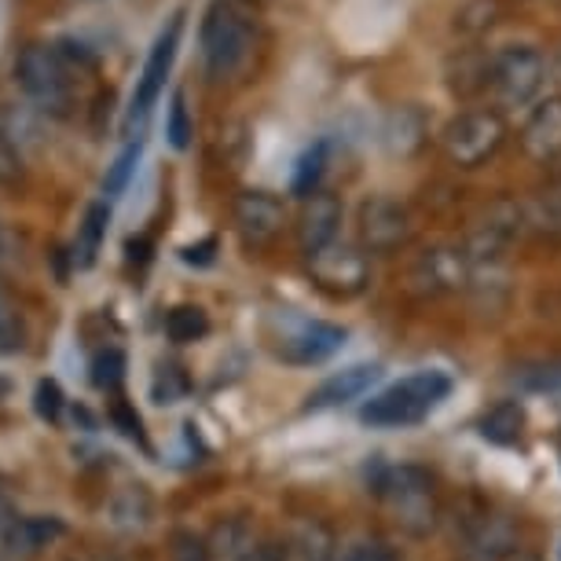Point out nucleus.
<instances>
[{
  "label": "nucleus",
  "instance_id": "nucleus-36",
  "mask_svg": "<svg viewBox=\"0 0 561 561\" xmlns=\"http://www.w3.org/2000/svg\"><path fill=\"white\" fill-rule=\"evenodd\" d=\"M547 73H550V81L558 84V96H561V45L554 48V56L547 59Z\"/></svg>",
  "mask_w": 561,
  "mask_h": 561
},
{
  "label": "nucleus",
  "instance_id": "nucleus-42",
  "mask_svg": "<svg viewBox=\"0 0 561 561\" xmlns=\"http://www.w3.org/2000/svg\"><path fill=\"white\" fill-rule=\"evenodd\" d=\"M554 176L561 180V158H558V162H554Z\"/></svg>",
  "mask_w": 561,
  "mask_h": 561
},
{
  "label": "nucleus",
  "instance_id": "nucleus-18",
  "mask_svg": "<svg viewBox=\"0 0 561 561\" xmlns=\"http://www.w3.org/2000/svg\"><path fill=\"white\" fill-rule=\"evenodd\" d=\"M448 84L455 96H481L492 84V51L484 48H459L448 62Z\"/></svg>",
  "mask_w": 561,
  "mask_h": 561
},
{
  "label": "nucleus",
  "instance_id": "nucleus-32",
  "mask_svg": "<svg viewBox=\"0 0 561 561\" xmlns=\"http://www.w3.org/2000/svg\"><path fill=\"white\" fill-rule=\"evenodd\" d=\"M517 382H522L525 389H536V393H543V389H558L561 386V364L522 370V375H517Z\"/></svg>",
  "mask_w": 561,
  "mask_h": 561
},
{
  "label": "nucleus",
  "instance_id": "nucleus-22",
  "mask_svg": "<svg viewBox=\"0 0 561 561\" xmlns=\"http://www.w3.org/2000/svg\"><path fill=\"white\" fill-rule=\"evenodd\" d=\"M30 345V323L19 301L0 287V356L12 359V356H23Z\"/></svg>",
  "mask_w": 561,
  "mask_h": 561
},
{
  "label": "nucleus",
  "instance_id": "nucleus-35",
  "mask_svg": "<svg viewBox=\"0 0 561 561\" xmlns=\"http://www.w3.org/2000/svg\"><path fill=\"white\" fill-rule=\"evenodd\" d=\"M151 250H154L151 236H133L129 242H125V257H129V264H140V268L151 261Z\"/></svg>",
  "mask_w": 561,
  "mask_h": 561
},
{
  "label": "nucleus",
  "instance_id": "nucleus-3",
  "mask_svg": "<svg viewBox=\"0 0 561 561\" xmlns=\"http://www.w3.org/2000/svg\"><path fill=\"white\" fill-rule=\"evenodd\" d=\"M203 59L206 73L214 81H228L247 70L253 56V23L247 12H239L228 0H217L203 19Z\"/></svg>",
  "mask_w": 561,
  "mask_h": 561
},
{
  "label": "nucleus",
  "instance_id": "nucleus-11",
  "mask_svg": "<svg viewBox=\"0 0 561 561\" xmlns=\"http://www.w3.org/2000/svg\"><path fill=\"white\" fill-rule=\"evenodd\" d=\"M231 220H236V231H239L242 247L264 250V247H272V242L283 236V225H287V206H283L272 192H242L236 198V209H231Z\"/></svg>",
  "mask_w": 561,
  "mask_h": 561
},
{
  "label": "nucleus",
  "instance_id": "nucleus-7",
  "mask_svg": "<svg viewBox=\"0 0 561 561\" xmlns=\"http://www.w3.org/2000/svg\"><path fill=\"white\" fill-rule=\"evenodd\" d=\"M184 19H187L184 12H173V19H169V23L158 30L154 45H151V51H147L144 70H140V78H136L129 118H125V125H129V129H133L136 122H144L147 114H151L158 96L165 92V81H169V73H173V62H176L180 34H184Z\"/></svg>",
  "mask_w": 561,
  "mask_h": 561
},
{
  "label": "nucleus",
  "instance_id": "nucleus-13",
  "mask_svg": "<svg viewBox=\"0 0 561 561\" xmlns=\"http://www.w3.org/2000/svg\"><path fill=\"white\" fill-rule=\"evenodd\" d=\"M345 327L323 323V320H301L290 334H283V342L275 345V356L290 367H316L323 359H331L337 348L345 345Z\"/></svg>",
  "mask_w": 561,
  "mask_h": 561
},
{
  "label": "nucleus",
  "instance_id": "nucleus-40",
  "mask_svg": "<svg viewBox=\"0 0 561 561\" xmlns=\"http://www.w3.org/2000/svg\"><path fill=\"white\" fill-rule=\"evenodd\" d=\"M511 561H543V558H539L536 550H517V554H514Z\"/></svg>",
  "mask_w": 561,
  "mask_h": 561
},
{
  "label": "nucleus",
  "instance_id": "nucleus-31",
  "mask_svg": "<svg viewBox=\"0 0 561 561\" xmlns=\"http://www.w3.org/2000/svg\"><path fill=\"white\" fill-rule=\"evenodd\" d=\"M337 561H400L393 547L378 543V539H364V543L348 547Z\"/></svg>",
  "mask_w": 561,
  "mask_h": 561
},
{
  "label": "nucleus",
  "instance_id": "nucleus-19",
  "mask_svg": "<svg viewBox=\"0 0 561 561\" xmlns=\"http://www.w3.org/2000/svg\"><path fill=\"white\" fill-rule=\"evenodd\" d=\"M107 228H111V203L107 198H96L89 203L81 217V228H78V239L70 247V264L81 272H89L92 264L100 261V250H103V239H107Z\"/></svg>",
  "mask_w": 561,
  "mask_h": 561
},
{
  "label": "nucleus",
  "instance_id": "nucleus-26",
  "mask_svg": "<svg viewBox=\"0 0 561 561\" xmlns=\"http://www.w3.org/2000/svg\"><path fill=\"white\" fill-rule=\"evenodd\" d=\"M192 136H195V122H192V111H187V92L176 89L165 111V140L173 151H187Z\"/></svg>",
  "mask_w": 561,
  "mask_h": 561
},
{
  "label": "nucleus",
  "instance_id": "nucleus-12",
  "mask_svg": "<svg viewBox=\"0 0 561 561\" xmlns=\"http://www.w3.org/2000/svg\"><path fill=\"white\" fill-rule=\"evenodd\" d=\"M466 561H511L517 554V525L506 514L478 511L462 525Z\"/></svg>",
  "mask_w": 561,
  "mask_h": 561
},
{
  "label": "nucleus",
  "instance_id": "nucleus-24",
  "mask_svg": "<svg viewBox=\"0 0 561 561\" xmlns=\"http://www.w3.org/2000/svg\"><path fill=\"white\" fill-rule=\"evenodd\" d=\"M209 334V316L198 305H176L165 312V337L176 345H192Z\"/></svg>",
  "mask_w": 561,
  "mask_h": 561
},
{
  "label": "nucleus",
  "instance_id": "nucleus-4",
  "mask_svg": "<svg viewBox=\"0 0 561 561\" xmlns=\"http://www.w3.org/2000/svg\"><path fill=\"white\" fill-rule=\"evenodd\" d=\"M12 73L26 100H34L45 114L67 118V111L73 103V81H70V67L62 62L56 45L30 41L26 48H19Z\"/></svg>",
  "mask_w": 561,
  "mask_h": 561
},
{
  "label": "nucleus",
  "instance_id": "nucleus-43",
  "mask_svg": "<svg viewBox=\"0 0 561 561\" xmlns=\"http://www.w3.org/2000/svg\"><path fill=\"white\" fill-rule=\"evenodd\" d=\"M558 451H561V430H558Z\"/></svg>",
  "mask_w": 561,
  "mask_h": 561
},
{
  "label": "nucleus",
  "instance_id": "nucleus-21",
  "mask_svg": "<svg viewBox=\"0 0 561 561\" xmlns=\"http://www.w3.org/2000/svg\"><path fill=\"white\" fill-rule=\"evenodd\" d=\"M506 19V0H466V4L455 12V34L478 41L484 34H492Z\"/></svg>",
  "mask_w": 561,
  "mask_h": 561
},
{
  "label": "nucleus",
  "instance_id": "nucleus-41",
  "mask_svg": "<svg viewBox=\"0 0 561 561\" xmlns=\"http://www.w3.org/2000/svg\"><path fill=\"white\" fill-rule=\"evenodd\" d=\"M4 489H8V478H4V473H0V495H4Z\"/></svg>",
  "mask_w": 561,
  "mask_h": 561
},
{
  "label": "nucleus",
  "instance_id": "nucleus-15",
  "mask_svg": "<svg viewBox=\"0 0 561 561\" xmlns=\"http://www.w3.org/2000/svg\"><path fill=\"white\" fill-rule=\"evenodd\" d=\"M517 140H522V151L533 158V162L554 165L561 158V96H547L543 103H536V107L528 111Z\"/></svg>",
  "mask_w": 561,
  "mask_h": 561
},
{
  "label": "nucleus",
  "instance_id": "nucleus-2",
  "mask_svg": "<svg viewBox=\"0 0 561 561\" xmlns=\"http://www.w3.org/2000/svg\"><path fill=\"white\" fill-rule=\"evenodd\" d=\"M451 393V378L444 370H415V375L400 378V382L386 386L382 393H375L359 408V419L375 430H404L415 426L437 411L440 400H448Z\"/></svg>",
  "mask_w": 561,
  "mask_h": 561
},
{
  "label": "nucleus",
  "instance_id": "nucleus-28",
  "mask_svg": "<svg viewBox=\"0 0 561 561\" xmlns=\"http://www.w3.org/2000/svg\"><path fill=\"white\" fill-rule=\"evenodd\" d=\"M34 411L41 422L48 426H59L62 422V411H67V397H62V386L56 378H41L37 389H34Z\"/></svg>",
  "mask_w": 561,
  "mask_h": 561
},
{
  "label": "nucleus",
  "instance_id": "nucleus-39",
  "mask_svg": "<svg viewBox=\"0 0 561 561\" xmlns=\"http://www.w3.org/2000/svg\"><path fill=\"white\" fill-rule=\"evenodd\" d=\"M8 517H12V503H8V495H0V525H4Z\"/></svg>",
  "mask_w": 561,
  "mask_h": 561
},
{
  "label": "nucleus",
  "instance_id": "nucleus-34",
  "mask_svg": "<svg viewBox=\"0 0 561 561\" xmlns=\"http://www.w3.org/2000/svg\"><path fill=\"white\" fill-rule=\"evenodd\" d=\"M176 561H209V547L192 533L176 536Z\"/></svg>",
  "mask_w": 561,
  "mask_h": 561
},
{
  "label": "nucleus",
  "instance_id": "nucleus-38",
  "mask_svg": "<svg viewBox=\"0 0 561 561\" xmlns=\"http://www.w3.org/2000/svg\"><path fill=\"white\" fill-rule=\"evenodd\" d=\"M12 389H15V386H12V378H8V375H0V404H4V400L12 397Z\"/></svg>",
  "mask_w": 561,
  "mask_h": 561
},
{
  "label": "nucleus",
  "instance_id": "nucleus-16",
  "mask_svg": "<svg viewBox=\"0 0 561 561\" xmlns=\"http://www.w3.org/2000/svg\"><path fill=\"white\" fill-rule=\"evenodd\" d=\"M67 533V525H62V517L56 514H34V517H19L4 528V536H0V550H4L8 558H34L41 554L45 547H51L56 539Z\"/></svg>",
  "mask_w": 561,
  "mask_h": 561
},
{
  "label": "nucleus",
  "instance_id": "nucleus-8",
  "mask_svg": "<svg viewBox=\"0 0 561 561\" xmlns=\"http://www.w3.org/2000/svg\"><path fill=\"white\" fill-rule=\"evenodd\" d=\"M415 236V220L408 206L389 195H370L359 203L356 214V239L367 253H397Z\"/></svg>",
  "mask_w": 561,
  "mask_h": 561
},
{
  "label": "nucleus",
  "instance_id": "nucleus-23",
  "mask_svg": "<svg viewBox=\"0 0 561 561\" xmlns=\"http://www.w3.org/2000/svg\"><path fill=\"white\" fill-rule=\"evenodd\" d=\"M327 154H331V144L327 140H316L312 147H305V154L298 158L294 176H290V192L298 198H312L320 192V180L327 173Z\"/></svg>",
  "mask_w": 561,
  "mask_h": 561
},
{
  "label": "nucleus",
  "instance_id": "nucleus-37",
  "mask_svg": "<svg viewBox=\"0 0 561 561\" xmlns=\"http://www.w3.org/2000/svg\"><path fill=\"white\" fill-rule=\"evenodd\" d=\"M8 250H12V239H8V231H4V225H0V264L8 261Z\"/></svg>",
  "mask_w": 561,
  "mask_h": 561
},
{
  "label": "nucleus",
  "instance_id": "nucleus-10",
  "mask_svg": "<svg viewBox=\"0 0 561 561\" xmlns=\"http://www.w3.org/2000/svg\"><path fill=\"white\" fill-rule=\"evenodd\" d=\"M309 275L320 290L331 298H356L370 283V261L364 247H348V242H334L323 253L309 257Z\"/></svg>",
  "mask_w": 561,
  "mask_h": 561
},
{
  "label": "nucleus",
  "instance_id": "nucleus-20",
  "mask_svg": "<svg viewBox=\"0 0 561 561\" xmlns=\"http://www.w3.org/2000/svg\"><path fill=\"white\" fill-rule=\"evenodd\" d=\"M478 430L495 448H514V444L525 437V408L517 404V400H503V404L484 411Z\"/></svg>",
  "mask_w": 561,
  "mask_h": 561
},
{
  "label": "nucleus",
  "instance_id": "nucleus-30",
  "mask_svg": "<svg viewBox=\"0 0 561 561\" xmlns=\"http://www.w3.org/2000/svg\"><path fill=\"white\" fill-rule=\"evenodd\" d=\"M111 422H114V426H118L129 440H136L140 448H147L144 422H140V415H136V411H133L129 404H125V397H114V400H111Z\"/></svg>",
  "mask_w": 561,
  "mask_h": 561
},
{
  "label": "nucleus",
  "instance_id": "nucleus-25",
  "mask_svg": "<svg viewBox=\"0 0 561 561\" xmlns=\"http://www.w3.org/2000/svg\"><path fill=\"white\" fill-rule=\"evenodd\" d=\"M140 158H144V140H129V144H125L122 151L114 154V162L107 165V173H103V195H107V198H118V195L125 192V187L133 184Z\"/></svg>",
  "mask_w": 561,
  "mask_h": 561
},
{
  "label": "nucleus",
  "instance_id": "nucleus-27",
  "mask_svg": "<svg viewBox=\"0 0 561 561\" xmlns=\"http://www.w3.org/2000/svg\"><path fill=\"white\" fill-rule=\"evenodd\" d=\"M125 367H129V359H125L122 348H114V345L103 348V353L92 356V386L118 397V389L125 382Z\"/></svg>",
  "mask_w": 561,
  "mask_h": 561
},
{
  "label": "nucleus",
  "instance_id": "nucleus-1",
  "mask_svg": "<svg viewBox=\"0 0 561 561\" xmlns=\"http://www.w3.org/2000/svg\"><path fill=\"white\" fill-rule=\"evenodd\" d=\"M375 495L386 506V514L393 517V525L404 528L408 536H430L440 522L437 481H433L426 466H389L382 478L375 481Z\"/></svg>",
  "mask_w": 561,
  "mask_h": 561
},
{
  "label": "nucleus",
  "instance_id": "nucleus-6",
  "mask_svg": "<svg viewBox=\"0 0 561 561\" xmlns=\"http://www.w3.org/2000/svg\"><path fill=\"white\" fill-rule=\"evenodd\" d=\"M506 144V118L495 107L462 111L444 125L440 151L455 169H478Z\"/></svg>",
  "mask_w": 561,
  "mask_h": 561
},
{
  "label": "nucleus",
  "instance_id": "nucleus-17",
  "mask_svg": "<svg viewBox=\"0 0 561 561\" xmlns=\"http://www.w3.org/2000/svg\"><path fill=\"white\" fill-rule=\"evenodd\" d=\"M378 364H353V367H345V370H337V375L331 378H323L320 386L309 393V411H323V408H342L348 404V400H356V397H364L370 386L378 382Z\"/></svg>",
  "mask_w": 561,
  "mask_h": 561
},
{
  "label": "nucleus",
  "instance_id": "nucleus-33",
  "mask_svg": "<svg viewBox=\"0 0 561 561\" xmlns=\"http://www.w3.org/2000/svg\"><path fill=\"white\" fill-rule=\"evenodd\" d=\"M217 250H220L217 236H206L203 242H192V247L180 250V261L192 264V268H209V264L217 261Z\"/></svg>",
  "mask_w": 561,
  "mask_h": 561
},
{
  "label": "nucleus",
  "instance_id": "nucleus-14",
  "mask_svg": "<svg viewBox=\"0 0 561 561\" xmlns=\"http://www.w3.org/2000/svg\"><path fill=\"white\" fill-rule=\"evenodd\" d=\"M342 220H345V206L337 195L316 192L312 198H305V209L298 217V247L305 253V261L323 253L327 247H334L337 231H342Z\"/></svg>",
  "mask_w": 561,
  "mask_h": 561
},
{
  "label": "nucleus",
  "instance_id": "nucleus-9",
  "mask_svg": "<svg viewBox=\"0 0 561 561\" xmlns=\"http://www.w3.org/2000/svg\"><path fill=\"white\" fill-rule=\"evenodd\" d=\"M473 283V264L462 247H433L419 253L408 268V287L422 298H440V294H459Z\"/></svg>",
  "mask_w": 561,
  "mask_h": 561
},
{
  "label": "nucleus",
  "instance_id": "nucleus-5",
  "mask_svg": "<svg viewBox=\"0 0 561 561\" xmlns=\"http://www.w3.org/2000/svg\"><path fill=\"white\" fill-rule=\"evenodd\" d=\"M547 51L536 45H503L492 51V100L495 111L533 107L547 84Z\"/></svg>",
  "mask_w": 561,
  "mask_h": 561
},
{
  "label": "nucleus",
  "instance_id": "nucleus-29",
  "mask_svg": "<svg viewBox=\"0 0 561 561\" xmlns=\"http://www.w3.org/2000/svg\"><path fill=\"white\" fill-rule=\"evenodd\" d=\"M26 180V162L12 144V136L0 129V187H19Z\"/></svg>",
  "mask_w": 561,
  "mask_h": 561
}]
</instances>
